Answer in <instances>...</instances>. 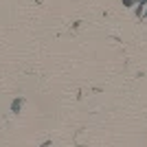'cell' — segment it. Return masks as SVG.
I'll return each instance as SVG.
<instances>
[{
  "label": "cell",
  "instance_id": "cell-1",
  "mask_svg": "<svg viewBox=\"0 0 147 147\" xmlns=\"http://www.w3.org/2000/svg\"><path fill=\"white\" fill-rule=\"evenodd\" d=\"M22 105H24V99H13V103H11V112L13 114H20V110H22Z\"/></svg>",
  "mask_w": 147,
  "mask_h": 147
},
{
  "label": "cell",
  "instance_id": "cell-2",
  "mask_svg": "<svg viewBox=\"0 0 147 147\" xmlns=\"http://www.w3.org/2000/svg\"><path fill=\"white\" fill-rule=\"evenodd\" d=\"M121 2H123V7H132L134 2H138V0H121Z\"/></svg>",
  "mask_w": 147,
  "mask_h": 147
},
{
  "label": "cell",
  "instance_id": "cell-3",
  "mask_svg": "<svg viewBox=\"0 0 147 147\" xmlns=\"http://www.w3.org/2000/svg\"><path fill=\"white\" fill-rule=\"evenodd\" d=\"M145 18H147V11H145Z\"/></svg>",
  "mask_w": 147,
  "mask_h": 147
}]
</instances>
